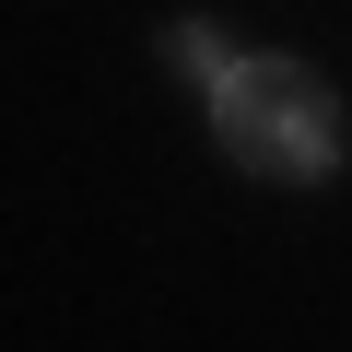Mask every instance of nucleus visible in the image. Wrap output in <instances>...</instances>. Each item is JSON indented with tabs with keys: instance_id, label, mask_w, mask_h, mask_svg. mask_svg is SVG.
Here are the masks:
<instances>
[{
	"instance_id": "obj_1",
	"label": "nucleus",
	"mask_w": 352,
	"mask_h": 352,
	"mask_svg": "<svg viewBox=\"0 0 352 352\" xmlns=\"http://www.w3.org/2000/svg\"><path fill=\"white\" fill-rule=\"evenodd\" d=\"M200 106H212L223 164L258 176V188H329L340 176V94L305 59H235Z\"/></svg>"
},
{
	"instance_id": "obj_2",
	"label": "nucleus",
	"mask_w": 352,
	"mask_h": 352,
	"mask_svg": "<svg viewBox=\"0 0 352 352\" xmlns=\"http://www.w3.org/2000/svg\"><path fill=\"white\" fill-rule=\"evenodd\" d=\"M164 59H176V71H188V82H200V94H212V82H223V71H235V47H223V36H212V24H164Z\"/></svg>"
}]
</instances>
